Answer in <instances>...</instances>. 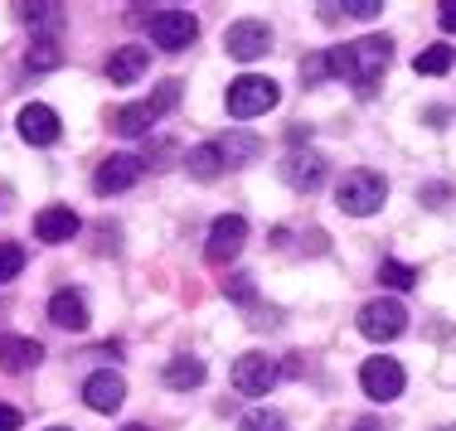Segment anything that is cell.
Listing matches in <instances>:
<instances>
[{"label":"cell","instance_id":"37","mask_svg":"<svg viewBox=\"0 0 456 431\" xmlns=\"http://www.w3.org/2000/svg\"><path fill=\"white\" fill-rule=\"evenodd\" d=\"M442 431H456V427H442Z\"/></svg>","mask_w":456,"mask_h":431},{"label":"cell","instance_id":"10","mask_svg":"<svg viewBox=\"0 0 456 431\" xmlns=\"http://www.w3.org/2000/svg\"><path fill=\"white\" fill-rule=\"evenodd\" d=\"M403 363L398 359H364V369H360V387H364V397H374V403H394L398 393H403Z\"/></svg>","mask_w":456,"mask_h":431},{"label":"cell","instance_id":"1","mask_svg":"<svg viewBox=\"0 0 456 431\" xmlns=\"http://www.w3.org/2000/svg\"><path fill=\"white\" fill-rule=\"evenodd\" d=\"M330 59V78H345L354 83V92L369 97L384 78V68L394 63V39L388 35H369V39H354V44H340V49H325Z\"/></svg>","mask_w":456,"mask_h":431},{"label":"cell","instance_id":"13","mask_svg":"<svg viewBox=\"0 0 456 431\" xmlns=\"http://www.w3.org/2000/svg\"><path fill=\"white\" fill-rule=\"evenodd\" d=\"M281 180H287L291 189L311 194L325 180V156L321 150H291V156L281 160Z\"/></svg>","mask_w":456,"mask_h":431},{"label":"cell","instance_id":"3","mask_svg":"<svg viewBox=\"0 0 456 431\" xmlns=\"http://www.w3.org/2000/svg\"><path fill=\"white\" fill-rule=\"evenodd\" d=\"M388 199V180L379 175V170H350V175L335 185V204H340L350 219H369V213H379Z\"/></svg>","mask_w":456,"mask_h":431},{"label":"cell","instance_id":"32","mask_svg":"<svg viewBox=\"0 0 456 431\" xmlns=\"http://www.w3.org/2000/svg\"><path fill=\"white\" fill-rule=\"evenodd\" d=\"M20 422H25V417H20V407L0 403V431H20Z\"/></svg>","mask_w":456,"mask_h":431},{"label":"cell","instance_id":"25","mask_svg":"<svg viewBox=\"0 0 456 431\" xmlns=\"http://www.w3.org/2000/svg\"><path fill=\"white\" fill-rule=\"evenodd\" d=\"M238 431H287V417L273 412V407H253V412L238 422Z\"/></svg>","mask_w":456,"mask_h":431},{"label":"cell","instance_id":"14","mask_svg":"<svg viewBox=\"0 0 456 431\" xmlns=\"http://www.w3.org/2000/svg\"><path fill=\"white\" fill-rule=\"evenodd\" d=\"M78 213L69 209V204H49V209L35 213V238L39 243H73L78 238Z\"/></svg>","mask_w":456,"mask_h":431},{"label":"cell","instance_id":"24","mask_svg":"<svg viewBox=\"0 0 456 431\" xmlns=\"http://www.w3.org/2000/svg\"><path fill=\"white\" fill-rule=\"evenodd\" d=\"M15 15L35 29H49V35L63 29V5H15Z\"/></svg>","mask_w":456,"mask_h":431},{"label":"cell","instance_id":"15","mask_svg":"<svg viewBox=\"0 0 456 431\" xmlns=\"http://www.w3.org/2000/svg\"><path fill=\"white\" fill-rule=\"evenodd\" d=\"M83 403H88L93 412H117V407L126 403V383H122V373L97 369L93 379L83 383Z\"/></svg>","mask_w":456,"mask_h":431},{"label":"cell","instance_id":"5","mask_svg":"<svg viewBox=\"0 0 456 431\" xmlns=\"http://www.w3.org/2000/svg\"><path fill=\"white\" fill-rule=\"evenodd\" d=\"M146 35H151V44H156V49L180 53V49L194 44V35H200V20H194L190 10H180V5H166V10H156V15L146 20Z\"/></svg>","mask_w":456,"mask_h":431},{"label":"cell","instance_id":"18","mask_svg":"<svg viewBox=\"0 0 456 431\" xmlns=\"http://www.w3.org/2000/svg\"><path fill=\"white\" fill-rule=\"evenodd\" d=\"M49 320H53L59 330H88V300H83L78 291H53Z\"/></svg>","mask_w":456,"mask_h":431},{"label":"cell","instance_id":"8","mask_svg":"<svg viewBox=\"0 0 456 431\" xmlns=\"http://www.w3.org/2000/svg\"><path fill=\"white\" fill-rule=\"evenodd\" d=\"M273 387H277V359L253 349L233 363V393L238 397H267Z\"/></svg>","mask_w":456,"mask_h":431},{"label":"cell","instance_id":"31","mask_svg":"<svg viewBox=\"0 0 456 431\" xmlns=\"http://www.w3.org/2000/svg\"><path fill=\"white\" fill-rule=\"evenodd\" d=\"M437 25L447 29V35H456V0H442L437 5Z\"/></svg>","mask_w":456,"mask_h":431},{"label":"cell","instance_id":"27","mask_svg":"<svg viewBox=\"0 0 456 431\" xmlns=\"http://www.w3.org/2000/svg\"><path fill=\"white\" fill-rule=\"evenodd\" d=\"M20 272H25V247H20V243H0V286L15 282Z\"/></svg>","mask_w":456,"mask_h":431},{"label":"cell","instance_id":"4","mask_svg":"<svg viewBox=\"0 0 456 431\" xmlns=\"http://www.w3.org/2000/svg\"><path fill=\"white\" fill-rule=\"evenodd\" d=\"M180 88H184V83H175V78H170V83H160V88H156V97H146V102L117 107V112H112V132H122V136H146L151 126H156L160 116H166L170 107L180 102Z\"/></svg>","mask_w":456,"mask_h":431},{"label":"cell","instance_id":"9","mask_svg":"<svg viewBox=\"0 0 456 431\" xmlns=\"http://www.w3.org/2000/svg\"><path fill=\"white\" fill-rule=\"evenodd\" d=\"M243 243H248V219L243 213H224V219H214V228H209L204 257H209L214 267H224V262H233V257L243 252Z\"/></svg>","mask_w":456,"mask_h":431},{"label":"cell","instance_id":"16","mask_svg":"<svg viewBox=\"0 0 456 431\" xmlns=\"http://www.w3.org/2000/svg\"><path fill=\"white\" fill-rule=\"evenodd\" d=\"M146 63H151V49L122 44V49H112V59H107V78H112L117 88H132L141 73H146Z\"/></svg>","mask_w":456,"mask_h":431},{"label":"cell","instance_id":"22","mask_svg":"<svg viewBox=\"0 0 456 431\" xmlns=\"http://www.w3.org/2000/svg\"><path fill=\"white\" fill-rule=\"evenodd\" d=\"M452 63H456V49H447V44H428L412 59V68L422 73V78H442V73H452Z\"/></svg>","mask_w":456,"mask_h":431},{"label":"cell","instance_id":"30","mask_svg":"<svg viewBox=\"0 0 456 431\" xmlns=\"http://www.w3.org/2000/svg\"><path fill=\"white\" fill-rule=\"evenodd\" d=\"M301 78H306V83L330 78V59H325V53H316V59H306V63H301Z\"/></svg>","mask_w":456,"mask_h":431},{"label":"cell","instance_id":"7","mask_svg":"<svg viewBox=\"0 0 456 431\" xmlns=\"http://www.w3.org/2000/svg\"><path fill=\"white\" fill-rule=\"evenodd\" d=\"M224 49L233 53L238 63H253L263 53H273V25L267 20H233L224 29Z\"/></svg>","mask_w":456,"mask_h":431},{"label":"cell","instance_id":"2","mask_svg":"<svg viewBox=\"0 0 456 431\" xmlns=\"http://www.w3.org/2000/svg\"><path fill=\"white\" fill-rule=\"evenodd\" d=\"M277 102H281V88L273 78H263V73H243V78H233L224 92V107H228L233 122H253V116L273 112Z\"/></svg>","mask_w":456,"mask_h":431},{"label":"cell","instance_id":"29","mask_svg":"<svg viewBox=\"0 0 456 431\" xmlns=\"http://www.w3.org/2000/svg\"><path fill=\"white\" fill-rule=\"evenodd\" d=\"M224 291H228L233 300H243V306L257 296V291H253V276H243V272H238V276H228V282H224Z\"/></svg>","mask_w":456,"mask_h":431},{"label":"cell","instance_id":"20","mask_svg":"<svg viewBox=\"0 0 456 431\" xmlns=\"http://www.w3.org/2000/svg\"><path fill=\"white\" fill-rule=\"evenodd\" d=\"M184 170H190L194 180H219V170H224V156H219V146H214V141L194 146L190 156H184Z\"/></svg>","mask_w":456,"mask_h":431},{"label":"cell","instance_id":"21","mask_svg":"<svg viewBox=\"0 0 456 431\" xmlns=\"http://www.w3.org/2000/svg\"><path fill=\"white\" fill-rule=\"evenodd\" d=\"M204 383V363L200 359H170L166 363V387H175V393H190V387H200Z\"/></svg>","mask_w":456,"mask_h":431},{"label":"cell","instance_id":"36","mask_svg":"<svg viewBox=\"0 0 456 431\" xmlns=\"http://www.w3.org/2000/svg\"><path fill=\"white\" fill-rule=\"evenodd\" d=\"M49 431H73V427H49Z\"/></svg>","mask_w":456,"mask_h":431},{"label":"cell","instance_id":"26","mask_svg":"<svg viewBox=\"0 0 456 431\" xmlns=\"http://www.w3.org/2000/svg\"><path fill=\"white\" fill-rule=\"evenodd\" d=\"M379 282L394 286V291H408V286H418V267H403V262H394V257H388V262L379 267Z\"/></svg>","mask_w":456,"mask_h":431},{"label":"cell","instance_id":"17","mask_svg":"<svg viewBox=\"0 0 456 431\" xmlns=\"http://www.w3.org/2000/svg\"><path fill=\"white\" fill-rule=\"evenodd\" d=\"M45 359V344L39 339H25V335H5L0 339V369L5 373H25Z\"/></svg>","mask_w":456,"mask_h":431},{"label":"cell","instance_id":"23","mask_svg":"<svg viewBox=\"0 0 456 431\" xmlns=\"http://www.w3.org/2000/svg\"><path fill=\"white\" fill-rule=\"evenodd\" d=\"M59 63H63V49H59V39H49V35H39L25 53V68H35V73H49V68H59Z\"/></svg>","mask_w":456,"mask_h":431},{"label":"cell","instance_id":"35","mask_svg":"<svg viewBox=\"0 0 456 431\" xmlns=\"http://www.w3.org/2000/svg\"><path fill=\"white\" fill-rule=\"evenodd\" d=\"M122 431H146V427H136V422H132V427H122Z\"/></svg>","mask_w":456,"mask_h":431},{"label":"cell","instance_id":"33","mask_svg":"<svg viewBox=\"0 0 456 431\" xmlns=\"http://www.w3.org/2000/svg\"><path fill=\"white\" fill-rule=\"evenodd\" d=\"M418 199H428L432 209H442V199H452V189L447 185H428V189H418Z\"/></svg>","mask_w":456,"mask_h":431},{"label":"cell","instance_id":"28","mask_svg":"<svg viewBox=\"0 0 456 431\" xmlns=\"http://www.w3.org/2000/svg\"><path fill=\"white\" fill-rule=\"evenodd\" d=\"M335 10H345L350 20H374V15H384V0H345Z\"/></svg>","mask_w":456,"mask_h":431},{"label":"cell","instance_id":"34","mask_svg":"<svg viewBox=\"0 0 456 431\" xmlns=\"http://www.w3.org/2000/svg\"><path fill=\"white\" fill-rule=\"evenodd\" d=\"M354 431H384V427H379L374 417H364V422H354Z\"/></svg>","mask_w":456,"mask_h":431},{"label":"cell","instance_id":"19","mask_svg":"<svg viewBox=\"0 0 456 431\" xmlns=\"http://www.w3.org/2000/svg\"><path fill=\"white\" fill-rule=\"evenodd\" d=\"M214 146H219L224 165H248V160L263 156V141H257L253 132H228V136H219Z\"/></svg>","mask_w":456,"mask_h":431},{"label":"cell","instance_id":"6","mask_svg":"<svg viewBox=\"0 0 456 431\" xmlns=\"http://www.w3.org/2000/svg\"><path fill=\"white\" fill-rule=\"evenodd\" d=\"M403 330H408V310H403V300H394V296H379L360 310V335L374 339V344L398 339Z\"/></svg>","mask_w":456,"mask_h":431},{"label":"cell","instance_id":"12","mask_svg":"<svg viewBox=\"0 0 456 431\" xmlns=\"http://www.w3.org/2000/svg\"><path fill=\"white\" fill-rule=\"evenodd\" d=\"M20 136H25L29 146H53L63 136V122H59V112L45 102H29V107H20Z\"/></svg>","mask_w":456,"mask_h":431},{"label":"cell","instance_id":"11","mask_svg":"<svg viewBox=\"0 0 456 431\" xmlns=\"http://www.w3.org/2000/svg\"><path fill=\"white\" fill-rule=\"evenodd\" d=\"M141 170H146V160H136V156H107L102 165H97V175H93V189L102 194V199L107 194H122L141 180Z\"/></svg>","mask_w":456,"mask_h":431}]
</instances>
